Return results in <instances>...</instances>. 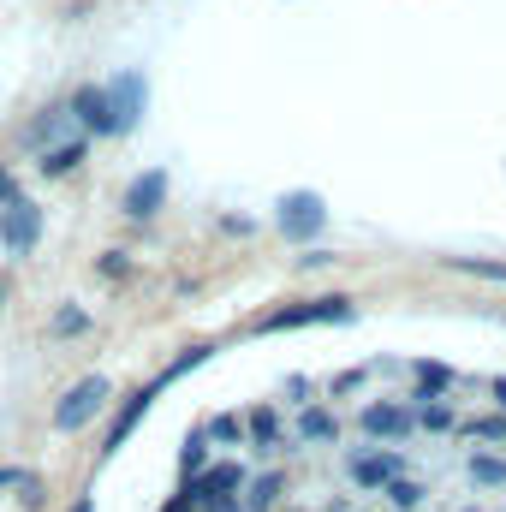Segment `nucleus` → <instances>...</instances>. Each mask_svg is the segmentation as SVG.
<instances>
[{
  "instance_id": "1",
  "label": "nucleus",
  "mask_w": 506,
  "mask_h": 512,
  "mask_svg": "<svg viewBox=\"0 0 506 512\" xmlns=\"http://www.w3.org/2000/svg\"><path fill=\"white\" fill-rule=\"evenodd\" d=\"M358 316V304L352 298H304V304H286V310H268L256 328L262 334H286V328H316V322H352Z\"/></svg>"
},
{
  "instance_id": "2",
  "label": "nucleus",
  "mask_w": 506,
  "mask_h": 512,
  "mask_svg": "<svg viewBox=\"0 0 506 512\" xmlns=\"http://www.w3.org/2000/svg\"><path fill=\"white\" fill-rule=\"evenodd\" d=\"M108 376H84V382H72L66 393H60V405H54V429L60 435H78L84 423H96V411L108 405Z\"/></svg>"
},
{
  "instance_id": "3",
  "label": "nucleus",
  "mask_w": 506,
  "mask_h": 512,
  "mask_svg": "<svg viewBox=\"0 0 506 512\" xmlns=\"http://www.w3.org/2000/svg\"><path fill=\"white\" fill-rule=\"evenodd\" d=\"M274 221H280V233H286L292 245H310V239L328 227V209H322V197H316V191H286Z\"/></svg>"
},
{
  "instance_id": "4",
  "label": "nucleus",
  "mask_w": 506,
  "mask_h": 512,
  "mask_svg": "<svg viewBox=\"0 0 506 512\" xmlns=\"http://www.w3.org/2000/svg\"><path fill=\"white\" fill-rule=\"evenodd\" d=\"M72 120L84 131H96V137H120V114H114V90L108 84H84L78 96H72Z\"/></svg>"
},
{
  "instance_id": "5",
  "label": "nucleus",
  "mask_w": 506,
  "mask_h": 512,
  "mask_svg": "<svg viewBox=\"0 0 506 512\" xmlns=\"http://www.w3.org/2000/svg\"><path fill=\"white\" fill-rule=\"evenodd\" d=\"M36 239H42V209H36V203H24V197H18V203H12V209H0V245H6V251H36Z\"/></svg>"
},
{
  "instance_id": "6",
  "label": "nucleus",
  "mask_w": 506,
  "mask_h": 512,
  "mask_svg": "<svg viewBox=\"0 0 506 512\" xmlns=\"http://www.w3.org/2000/svg\"><path fill=\"white\" fill-rule=\"evenodd\" d=\"M239 489H245V471L239 465H215V471H203L185 489V501H191V512H203V507H215V501H239Z\"/></svg>"
},
{
  "instance_id": "7",
  "label": "nucleus",
  "mask_w": 506,
  "mask_h": 512,
  "mask_svg": "<svg viewBox=\"0 0 506 512\" xmlns=\"http://www.w3.org/2000/svg\"><path fill=\"white\" fill-rule=\"evenodd\" d=\"M161 203H167V173H161V167L137 173L131 191H126V215L131 221H149V215H161Z\"/></svg>"
},
{
  "instance_id": "8",
  "label": "nucleus",
  "mask_w": 506,
  "mask_h": 512,
  "mask_svg": "<svg viewBox=\"0 0 506 512\" xmlns=\"http://www.w3.org/2000/svg\"><path fill=\"white\" fill-rule=\"evenodd\" d=\"M417 429V411L411 405H364V435L376 441H405Z\"/></svg>"
},
{
  "instance_id": "9",
  "label": "nucleus",
  "mask_w": 506,
  "mask_h": 512,
  "mask_svg": "<svg viewBox=\"0 0 506 512\" xmlns=\"http://www.w3.org/2000/svg\"><path fill=\"white\" fill-rule=\"evenodd\" d=\"M149 405H155V382H149V387H137V393H131L126 405H120V417L108 423V441H102V459H114V453L126 447V435L137 429V423H143V411H149Z\"/></svg>"
},
{
  "instance_id": "10",
  "label": "nucleus",
  "mask_w": 506,
  "mask_h": 512,
  "mask_svg": "<svg viewBox=\"0 0 506 512\" xmlns=\"http://www.w3.org/2000/svg\"><path fill=\"white\" fill-rule=\"evenodd\" d=\"M114 114H120V131L137 126V114H143V102H149V84H143V72H120L114 84Z\"/></svg>"
},
{
  "instance_id": "11",
  "label": "nucleus",
  "mask_w": 506,
  "mask_h": 512,
  "mask_svg": "<svg viewBox=\"0 0 506 512\" xmlns=\"http://www.w3.org/2000/svg\"><path fill=\"white\" fill-rule=\"evenodd\" d=\"M352 477H358L364 489H387V483L405 477V459H399V453H358V459H352Z\"/></svg>"
},
{
  "instance_id": "12",
  "label": "nucleus",
  "mask_w": 506,
  "mask_h": 512,
  "mask_svg": "<svg viewBox=\"0 0 506 512\" xmlns=\"http://www.w3.org/2000/svg\"><path fill=\"white\" fill-rule=\"evenodd\" d=\"M78 161H84V137H72V143H48L36 167H42V179H66Z\"/></svg>"
},
{
  "instance_id": "13",
  "label": "nucleus",
  "mask_w": 506,
  "mask_h": 512,
  "mask_svg": "<svg viewBox=\"0 0 506 512\" xmlns=\"http://www.w3.org/2000/svg\"><path fill=\"white\" fill-rule=\"evenodd\" d=\"M334 435H340L334 411H304L298 417V441H334Z\"/></svg>"
},
{
  "instance_id": "14",
  "label": "nucleus",
  "mask_w": 506,
  "mask_h": 512,
  "mask_svg": "<svg viewBox=\"0 0 506 512\" xmlns=\"http://www.w3.org/2000/svg\"><path fill=\"white\" fill-rule=\"evenodd\" d=\"M84 328H90V310H78V304H60L54 322H48V334H60V340H72V334H84Z\"/></svg>"
},
{
  "instance_id": "15",
  "label": "nucleus",
  "mask_w": 506,
  "mask_h": 512,
  "mask_svg": "<svg viewBox=\"0 0 506 512\" xmlns=\"http://www.w3.org/2000/svg\"><path fill=\"white\" fill-rule=\"evenodd\" d=\"M280 489H286V477H280V471L256 477V483H251V495H245V507H251V512H268V507H274V495H280Z\"/></svg>"
},
{
  "instance_id": "16",
  "label": "nucleus",
  "mask_w": 506,
  "mask_h": 512,
  "mask_svg": "<svg viewBox=\"0 0 506 512\" xmlns=\"http://www.w3.org/2000/svg\"><path fill=\"white\" fill-rule=\"evenodd\" d=\"M381 495L393 501V512H417V507H423V483H411V477H399V483H387Z\"/></svg>"
},
{
  "instance_id": "17",
  "label": "nucleus",
  "mask_w": 506,
  "mask_h": 512,
  "mask_svg": "<svg viewBox=\"0 0 506 512\" xmlns=\"http://www.w3.org/2000/svg\"><path fill=\"white\" fill-rule=\"evenodd\" d=\"M417 376H423V387H417V399H441V393L453 387V370H447V364H423Z\"/></svg>"
},
{
  "instance_id": "18",
  "label": "nucleus",
  "mask_w": 506,
  "mask_h": 512,
  "mask_svg": "<svg viewBox=\"0 0 506 512\" xmlns=\"http://www.w3.org/2000/svg\"><path fill=\"white\" fill-rule=\"evenodd\" d=\"M179 465H185V477L209 465V435H203V429H191V435H185V453H179Z\"/></svg>"
},
{
  "instance_id": "19",
  "label": "nucleus",
  "mask_w": 506,
  "mask_h": 512,
  "mask_svg": "<svg viewBox=\"0 0 506 512\" xmlns=\"http://www.w3.org/2000/svg\"><path fill=\"white\" fill-rule=\"evenodd\" d=\"M471 483H489V489H495V483H506V459H495V453H477V459H471Z\"/></svg>"
},
{
  "instance_id": "20",
  "label": "nucleus",
  "mask_w": 506,
  "mask_h": 512,
  "mask_svg": "<svg viewBox=\"0 0 506 512\" xmlns=\"http://www.w3.org/2000/svg\"><path fill=\"white\" fill-rule=\"evenodd\" d=\"M417 429H453V405L423 399V405H417Z\"/></svg>"
},
{
  "instance_id": "21",
  "label": "nucleus",
  "mask_w": 506,
  "mask_h": 512,
  "mask_svg": "<svg viewBox=\"0 0 506 512\" xmlns=\"http://www.w3.org/2000/svg\"><path fill=\"white\" fill-rule=\"evenodd\" d=\"M251 435L262 441V447L280 435V417H274V405H256V411H251Z\"/></svg>"
},
{
  "instance_id": "22",
  "label": "nucleus",
  "mask_w": 506,
  "mask_h": 512,
  "mask_svg": "<svg viewBox=\"0 0 506 512\" xmlns=\"http://www.w3.org/2000/svg\"><path fill=\"white\" fill-rule=\"evenodd\" d=\"M453 268H465V274H483V280H506V262H477V256H453Z\"/></svg>"
},
{
  "instance_id": "23",
  "label": "nucleus",
  "mask_w": 506,
  "mask_h": 512,
  "mask_svg": "<svg viewBox=\"0 0 506 512\" xmlns=\"http://www.w3.org/2000/svg\"><path fill=\"white\" fill-rule=\"evenodd\" d=\"M203 358H209V346H191V352H179V358L167 364V376H161V382H173V376H185V370H197Z\"/></svg>"
},
{
  "instance_id": "24",
  "label": "nucleus",
  "mask_w": 506,
  "mask_h": 512,
  "mask_svg": "<svg viewBox=\"0 0 506 512\" xmlns=\"http://www.w3.org/2000/svg\"><path fill=\"white\" fill-rule=\"evenodd\" d=\"M30 483H36V471H18V465H0V495H6V489H18V495H24Z\"/></svg>"
},
{
  "instance_id": "25",
  "label": "nucleus",
  "mask_w": 506,
  "mask_h": 512,
  "mask_svg": "<svg viewBox=\"0 0 506 512\" xmlns=\"http://www.w3.org/2000/svg\"><path fill=\"white\" fill-rule=\"evenodd\" d=\"M209 435H221V441H239V435H245V423H239L233 411H221V417L209 423Z\"/></svg>"
},
{
  "instance_id": "26",
  "label": "nucleus",
  "mask_w": 506,
  "mask_h": 512,
  "mask_svg": "<svg viewBox=\"0 0 506 512\" xmlns=\"http://www.w3.org/2000/svg\"><path fill=\"white\" fill-rule=\"evenodd\" d=\"M102 274H108V280H126V274H131V262H126L120 251H108V256H102Z\"/></svg>"
},
{
  "instance_id": "27",
  "label": "nucleus",
  "mask_w": 506,
  "mask_h": 512,
  "mask_svg": "<svg viewBox=\"0 0 506 512\" xmlns=\"http://www.w3.org/2000/svg\"><path fill=\"white\" fill-rule=\"evenodd\" d=\"M12 203H18V179L0 167V209H12Z\"/></svg>"
},
{
  "instance_id": "28",
  "label": "nucleus",
  "mask_w": 506,
  "mask_h": 512,
  "mask_svg": "<svg viewBox=\"0 0 506 512\" xmlns=\"http://www.w3.org/2000/svg\"><path fill=\"white\" fill-rule=\"evenodd\" d=\"M471 435H483V441H495V435H506L501 417H483V423H471Z\"/></svg>"
},
{
  "instance_id": "29",
  "label": "nucleus",
  "mask_w": 506,
  "mask_h": 512,
  "mask_svg": "<svg viewBox=\"0 0 506 512\" xmlns=\"http://www.w3.org/2000/svg\"><path fill=\"white\" fill-rule=\"evenodd\" d=\"M203 512H239V501H215V507H203Z\"/></svg>"
},
{
  "instance_id": "30",
  "label": "nucleus",
  "mask_w": 506,
  "mask_h": 512,
  "mask_svg": "<svg viewBox=\"0 0 506 512\" xmlns=\"http://www.w3.org/2000/svg\"><path fill=\"white\" fill-rule=\"evenodd\" d=\"M72 512H96V501H90V495H84V501H72Z\"/></svg>"
},
{
  "instance_id": "31",
  "label": "nucleus",
  "mask_w": 506,
  "mask_h": 512,
  "mask_svg": "<svg viewBox=\"0 0 506 512\" xmlns=\"http://www.w3.org/2000/svg\"><path fill=\"white\" fill-rule=\"evenodd\" d=\"M0 310H6V292H0Z\"/></svg>"
},
{
  "instance_id": "32",
  "label": "nucleus",
  "mask_w": 506,
  "mask_h": 512,
  "mask_svg": "<svg viewBox=\"0 0 506 512\" xmlns=\"http://www.w3.org/2000/svg\"><path fill=\"white\" fill-rule=\"evenodd\" d=\"M471 512H477V507H471Z\"/></svg>"
}]
</instances>
